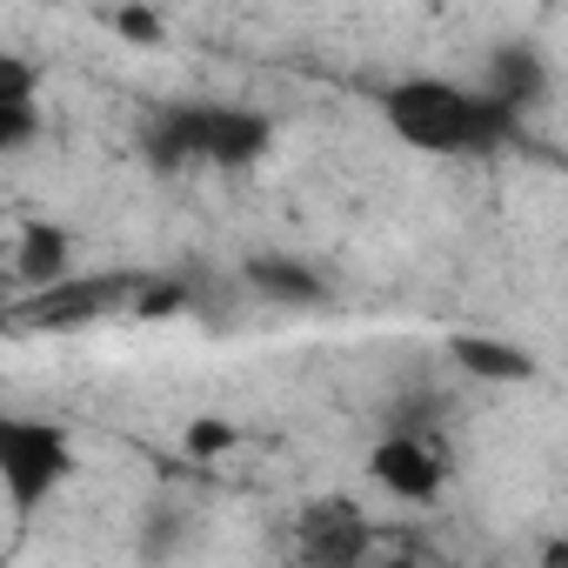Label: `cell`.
<instances>
[{
  "label": "cell",
  "instance_id": "8fae6325",
  "mask_svg": "<svg viewBox=\"0 0 568 568\" xmlns=\"http://www.w3.org/2000/svg\"><path fill=\"white\" fill-rule=\"evenodd\" d=\"M41 128H48L41 101H0V148L8 154H28L41 141Z\"/></svg>",
  "mask_w": 568,
  "mask_h": 568
},
{
  "label": "cell",
  "instance_id": "7c38bea8",
  "mask_svg": "<svg viewBox=\"0 0 568 568\" xmlns=\"http://www.w3.org/2000/svg\"><path fill=\"white\" fill-rule=\"evenodd\" d=\"M0 101H41V68L28 54H0Z\"/></svg>",
  "mask_w": 568,
  "mask_h": 568
},
{
  "label": "cell",
  "instance_id": "277c9868",
  "mask_svg": "<svg viewBox=\"0 0 568 568\" xmlns=\"http://www.w3.org/2000/svg\"><path fill=\"white\" fill-rule=\"evenodd\" d=\"M448 475H455V455L428 428H388L368 448V481L402 508H435L448 495Z\"/></svg>",
  "mask_w": 568,
  "mask_h": 568
},
{
  "label": "cell",
  "instance_id": "7a4b0ae2",
  "mask_svg": "<svg viewBox=\"0 0 568 568\" xmlns=\"http://www.w3.org/2000/svg\"><path fill=\"white\" fill-rule=\"evenodd\" d=\"M141 141L154 168H254L274 148V114L241 101H187L161 108V121H148Z\"/></svg>",
  "mask_w": 568,
  "mask_h": 568
},
{
  "label": "cell",
  "instance_id": "8992f818",
  "mask_svg": "<svg viewBox=\"0 0 568 568\" xmlns=\"http://www.w3.org/2000/svg\"><path fill=\"white\" fill-rule=\"evenodd\" d=\"M8 267H14L21 288H34V295L61 288L68 267H74V234H68L61 221H21V227H14V254H8Z\"/></svg>",
  "mask_w": 568,
  "mask_h": 568
},
{
  "label": "cell",
  "instance_id": "5b68a950",
  "mask_svg": "<svg viewBox=\"0 0 568 568\" xmlns=\"http://www.w3.org/2000/svg\"><path fill=\"white\" fill-rule=\"evenodd\" d=\"M368 548H375V521L362 515V501H348V495L302 501V515H295V555L302 561H315V568H355V561H368Z\"/></svg>",
  "mask_w": 568,
  "mask_h": 568
},
{
  "label": "cell",
  "instance_id": "4fadbf2b",
  "mask_svg": "<svg viewBox=\"0 0 568 568\" xmlns=\"http://www.w3.org/2000/svg\"><path fill=\"white\" fill-rule=\"evenodd\" d=\"M114 28H121L128 48H154V41L168 34V21H161L154 8H114Z\"/></svg>",
  "mask_w": 568,
  "mask_h": 568
},
{
  "label": "cell",
  "instance_id": "ba28073f",
  "mask_svg": "<svg viewBox=\"0 0 568 568\" xmlns=\"http://www.w3.org/2000/svg\"><path fill=\"white\" fill-rule=\"evenodd\" d=\"M448 355H455V368L475 375V382H501V388L535 382V355H528L521 342H508V335H448Z\"/></svg>",
  "mask_w": 568,
  "mask_h": 568
},
{
  "label": "cell",
  "instance_id": "30bf717a",
  "mask_svg": "<svg viewBox=\"0 0 568 568\" xmlns=\"http://www.w3.org/2000/svg\"><path fill=\"white\" fill-rule=\"evenodd\" d=\"M234 442H241V428L221 422V415H194V422L181 428V455H187V462H214V455H227Z\"/></svg>",
  "mask_w": 568,
  "mask_h": 568
},
{
  "label": "cell",
  "instance_id": "3957f363",
  "mask_svg": "<svg viewBox=\"0 0 568 568\" xmlns=\"http://www.w3.org/2000/svg\"><path fill=\"white\" fill-rule=\"evenodd\" d=\"M74 481V435L48 415H0V488L14 515H34Z\"/></svg>",
  "mask_w": 568,
  "mask_h": 568
},
{
  "label": "cell",
  "instance_id": "6da1fadb",
  "mask_svg": "<svg viewBox=\"0 0 568 568\" xmlns=\"http://www.w3.org/2000/svg\"><path fill=\"white\" fill-rule=\"evenodd\" d=\"M382 128L428 161H468V154H495L501 141H515L521 114L501 108L488 88L448 81V74H402L375 94Z\"/></svg>",
  "mask_w": 568,
  "mask_h": 568
},
{
  "label": "cell",
  "instance_id": "52a82bcc",
  "mask_svg": "<svg viewBox=\"0 0 568 568\" xmlns=\"http://www.w3.org/2000/svg\"><path fill=\"white\" fill-rule=\"evenodd\" d=\"M481 88H488L501 108L528 114V108L548 94V61H541L528 41H508V48H495V54H488V68H481Z\"/></svg>",
  "mask_w": 568,
  "mask_h": 568
},
{
  "label": "cell",
  "instance_id": "9c48e42d",
  "mask_svg": "<svg viewBox=\"0 0 568 568\" xmlns=\"http://www.w3.org/2000/svg\"><path fill=\"white\" fill-rule=\"evenodd\" d=\"M241 274H247L254 295H267V302H281V308H315V302L328 295V281H322L308 261H295V254H254Z\"/></svg>",
  "mask_w": 568,
  "mask_h": 568
},
{
  "label": "cell",
  "instance_id": "5bb4252c",
  "mask_svg": "<svg viewBox=\"0 0 568 568\" xmlns=\"http://www.w3.org/2000/svg\"><path fill=\"white\" fill-rule=\"evenodd\" d=\"M541 561H568V541H548V548H541Z\"/></svg>",
  "mask_w": 568,
  "mask_h": 568
}]
</instances>
